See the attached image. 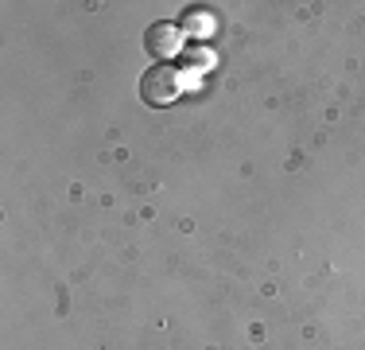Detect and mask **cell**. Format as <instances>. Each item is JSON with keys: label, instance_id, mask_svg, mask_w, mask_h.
Listing matches in <instances>:
<instances>
[{"label": "cell", "instance_id": "1", "mask_svg": "<svg viewBox=\"0 0 365 350\" xmlns=\"http://www.w3.org/2000/svg\"><path fill=\"white\" fill-rule=\"evenodd\" d=\"M179 90H182V78H179V70L168 66V63L152 66L140 78V98L152 101V105H171L179 98Z\"/></svg>", "mask_w": 365, "mask_h": 350}, {"label": "cell", "instance_id": "2", "mask_svg": "<svg viewBox=\"0 0 365 350\" xmlns=\"http://www.w3.org/2000/svg\"><path fill=\"white\" fill-rule=\"evenodd\" d=\"M144 47H148V55H155V59H175L182 51V28L179 24H152V28L144 31Z\"/></svg>", "mask_w": 365, "mask_h": 350}]
</instances>
